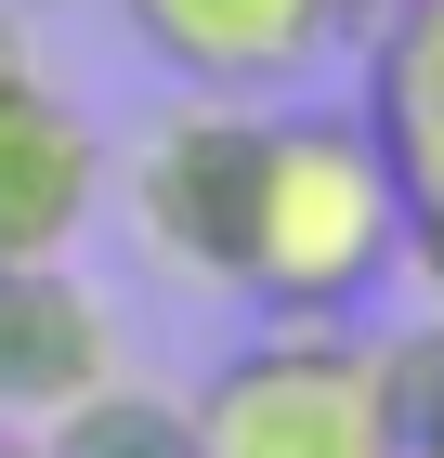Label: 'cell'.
Wrapping results in <instances>:
<instances>
[{"instance_id":"277c9868","label":"cell","mask_w":444,"mask_h":458,"mask_svg":"<svg viewBox=\"0 0 444 458\" xmlns=\"http://www.w3.org/2000/svg\"><path fill=\"white\" fill-rule=\"evenodd\" d=\"M105 210V131L53 66H0V262H66Z\"/></svg>"},{"instance_id":"52a82bcc","label":"cell","mask_w":444,"mask_h":458,"mask_svg":"<svg viewBox=\"0 0 444 458\" xmlns=\"http://www.w3.org/2000/svg\"><path fill=\"white\" fill-rule=\"evenodd\" d=\"M366 118L392 171H444V0H406L392 27H366Z\"/></svg>"},{"instance_id":"6da1fadb","label":"cell","mask_w":444,"mask_h":458,"mask_svg":"<svg viewBox=\"0 0 444 458\" xmlns=\"http://www.w3.org/2000/svg\"><path fill=\"white\" fill-rule=\"evenodd\" d=\"M379 276H406V171L379 144L366 92H274L262 157H248V249H236V301L262 315H353Z\"/></svg>"},{"instance_id":"5b68a950","label":"cell","mask_w":444,"mask_h":458,"mask_svg":"<svg viewBox=\"0 0 444 458\" xmlns=\"http://www.w3.org/2000/svg\"><path fill=\"white\" fill-rule=\"evenodd\" d=\"M118 27L183 79V92H248L274 106L288 79L340 53V0H118Z\"/></svg>"},{"instance_id":"9c48e42d","label":"cell","mask_w":444,"mask_h":458,"mask_svg":"<svg viewBox=\"0 0 444 458\" xmlns=\"http://www.w3.org/2000/svg\"><path fill=\"white\" fill-rule=\"evenodd\" d=\"M379 393H392V458H444V301L379 341Z\"/></svg>"},{"instance_id":"8992f818","label":"cell","mask_w":444,"mask_h":458,"mask_svg":"<svg viewBox=\"0 0 444 458\" xmlns=\"http://www.w3.org/2000/svg\"><path fill=\"white\" fill-rule=\"evenodd\" d=\"M118 380V315L79 262H0V432L66 420Z\"/></svg>"},{"instance_id":"8fae6325","label":"cell","mask_w":444,"mask_h":458,"mask_svg":"<svg viewBox=\"0 0 444 458\" xmlns=\"http://www.w3.org/2000/svg\"><path fill=\"white\" fill-rule=\"evenodd\" d=\"M0 458H39V432H0Z\"/></svg>"},{"instance_id":"7a4b0ae2","label":"cell","mask_w":444,"mask_h":458,"mask_svg":"<svg viewBox=\"0 0 444 458\" xmlns=\"http://www.w3.org/2000/svg\"><path fill=\"white\" fill-rule=\"evenodd\" d=\"M197 445L209 458H392V393L379 341L353 315H274L197 380Z\"/></svg>"},{"instance_id":"ba28073f","label":"cell","mask_w":444,"mask_h":458,"mask_svg":"<svg viewBox=\"0 0 444 458\" xmlns=\"http://www.w3.org/2000/svg\"><path fill=\"white\" fill-rule=\"evenodd\" d=\"M39 458H209V445H197V406H171V393H144L118 367L105 393H79L66 420H39Z\"/></svg>"},{"instance_id":"3957f363","label":"cell","mask_w":444,"mask_h":458,"mask_svg":"<svg viewBox=\"0 0 444 458\" xmlns=\"http://www.w3.org/2000/svg\"><path fill=\"white\" fill-rule=\"evenodd\" d=\"M248 157H262V106L248 92H183L157 131H144L131 171V236L197 288H236L248 249Z\"/></svg>"},{"instance_id":"30bf717a","label":"cell","mask_w":444,"mask_h":458,"mask_svg":"<svg viewBox=\"0 0 444 458\" xmlns=\"http://www.w3.org/2000/svg\"><path fill=\"white\" fill-rule=\"evenodd\" d=\"M406 0H340V39H366V27H392Z\"/></svg>"}]
</instances>
